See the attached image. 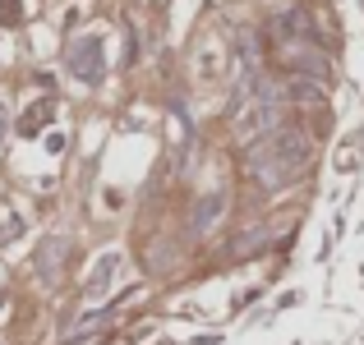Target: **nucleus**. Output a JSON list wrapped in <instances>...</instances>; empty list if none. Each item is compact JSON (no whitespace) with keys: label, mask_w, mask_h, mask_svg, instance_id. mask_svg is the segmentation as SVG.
<instances>
[{"label":"nucleus","mask_w":364,"mask_h":345,"mask_svg":"<svg viewBox=\"0 0 364 345\" xmlns=\"http://www.w3.org/2000/svg\"><path fill=\"white\" fill-rule=\"evenodd\" d=\"M309 157H314L309 133L295 129V124H282L277 133H267L263 143H254V148H249L245 175L258 180L263 189H282V185H291V180L309 166Z\"/></svg>","instance_id":"1"},{"label":"nucleus","mask_w":364,"mask_h":345,"mask_svg":"<svg viewBox=\"0 0 364 345\" xmlns=\"http://www.w3.org/2000/svg\"><path fill=\"white\" fill-rule=\"evenodd\" d=\"M282 129V92L277 97H249L240 111H235V138L240 143H263L267 133Z\"/></svg>","instance_id":"2"},{"label":"nucleus","mask_w":364,"mask_h":345,"mask_svg":"<svg viewBox=\"0 0 364 345\" xmlns=\"http://www.w3.org/2000/svg\"><path fill=\"white\" fill-rule=\"evenodd\" d=\"M102 70H107V60H102V37H79V42L70 46V74L83 83H97Z\"/></svg>","instance_id":"3"},{"label":"nucleus","mask_w":364,"mask_h":345,"mask_svg":"<svg viewBox=\"0 0 364 345\" xmlns=\"http://www.w3.org/2000/svg\"><path fill=\"white\" fill-rule=\"evenodd\" d=\"M226 203H231V198H226L222 189H213V194H203V198H198V203H194V217H189L194 235H208V230L222 221V217H226Z\"/></svg>","instance_id":"4"},{"label":"nucleus","mask_w":364,"mask_h":345,"mask_svg":"<svg viewBox=\"0 0 364 345\" xmlns=\"http://www.w3.org/2000/svg\"><path fill=\"white\" fill-rule=\"evenodd\" d=\"M120 267H124V258H120V253H102V258H97V267H92L88 285H83V290H88V300H102V295H107L111 285H116Z\"/></svg>","instance_id":"5"},{"label":"nucleus","mask_w":364,"mask_h":345,"mask_svg":"<svg viewBox=\"0 0 364 345\" xmlns=\"http://www.w3.org/2000/svg\"><path fill=\"white\" fill-rule=\"evenodd\" d=\"M65 239L60 235H51L42 244V253H37V276H42V281H55V276H60V263H65Z\"/></svg>","instance_id":"6"},{"label":"nucleus","mask_w":364,"mask_h":345,"mask_svg":"<svg viewBox=\"0 0 364 345\" xmlns=\"http://www.w3.org/2000/svg\"><path fill=\"white\" fill-rule=\"evenodd\" d=\"M286 92H291L295 102H304V106L323 102V83H318V79H291V83H286Z\"/></svg>","instance_id":"7"}]
</instances>
